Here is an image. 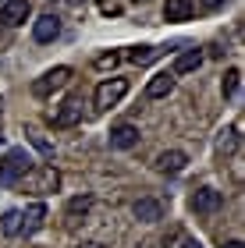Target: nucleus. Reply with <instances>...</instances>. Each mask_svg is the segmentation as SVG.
Returning a JSON list of instances; mask_svg holds the SVG:
<instances>
[{
	"instance_id": "obj_11",
	"label": "nucleus",
	"mask_w": 245,
	"mask_h": 248,
	"mask_svg": "<svg viewBox=\"0 0 245 248\" xmlns=\"http://www.w3.org/2000/svg\"><path fill=\"white\" fill-rule=\"evenodd\" d=\"M131 213H135L139 223H157V220H163V206H160L157 199H135Z\"/></svg>"
},
{
	"instance_id": "obj_3",
	"label": "nucleus",
	"mask_w": 245,
	"mask_h": 248,
	"mask_svg": "<svg viewBox=\"0 0 245 248\" xmlns=\"http://www.w3.org/2000/svg\"><path fill=\"white\" fill-rule=\"evenodd\" d=\"M71 67L68 64H57V67H50L47 75H39L36 82H32V93L36 96H53V93H61L64 85H71Z\"/></svg>"
},
{
	"instance_id": "obj_15",
	"label": "nucleus",
	"mask_w": 245,
	"mask_h": 248,
	"mask_svg": "<svg viewBox=\"0 0 245 248\" xmlns=\"http://www.w3.org/2000/svg\"><path fill=\"white\" fill-rule=\"evenodd\" d=\"M43 223H47V206H43V202H36V206H29V213L21 217V227H25V234L39 231Z\"/></svg>"
},
{
	"instance_id": "obj_7",
	"label": "nucleus",
	"mask_w": 245,
	"mask_h": 248,
	"mask_svg": "<svg viewBox=\"0 0 245 248\" xmlns=\"http://www.w3.org/2000/svg\"><path fill=\"white\" fill-rule=\"evenodd\" d=\"M57 36H61V18L53 15V11H50V15H39L36 25H32V39H36V43H53Z\"/></svg>"
},
{
	"instance_id": "obj_4",
	"label": "nucleus",
	"mask_w": 245,
	"mask_h": 248,
	"mask_svg": "<svg viewBox=\"0 0 245 248\" xmlns=\"http://www.w3.org/2000/svg\"><path fill=\"white\" fill-rule=\"evenodd\" d=\"M32 170V160L25 149H11L4 156V163H0V185H18L21 177Z\"/></svg>"
},
{
	"instance_id": "obj_6",
	"label": "nucleus",
	"mask_w": 245,
	"mask_h": 248,
	"mask_svg": "<svg viewBox=\"0 0 245 248\" xmlns=\"http://www.w3.org/2000/svg\"><path fill=\"white\" fill-rule=\"evenodd\" d=\"M220 206H224V191H217V188H196L192 191V209L199 217H210V213H217Z\"/></svg>"
},
{
	"instance_id": "obj_5",
	"label": "nucleus",
	"mask_w": 245,
	"mask_h": 248,
	"mask_svg": "<svg viewBox=\"0 0 245 248\" xmlns=\"http://www.w3.org/2000/svg\"><path fill=\"white\" fill-rule=\"evenodd\" d=\"M79 121H82V96L64 99V103L50 114V124H53V128H71V124H79Z\"/></svg>"
},
{
	"instance_id": "obj_12",
	"label": "nucleus",
	"mask_w": 245,
	"mask_h": 248,
	"mask_svg": "<svg viewBox=\"0 0 245 248\" xmlns=\"http://www.w3.org/2000/svg\"><path fill=\"white\" fill-rule=\"evenodd\" d=\"M171 93H174V75L171 71H160V75H153L146 82V99H163Z\"/></svg>"
},
{
	"instance_id": "obj_18",
	"label": "nucleus",
	"mask_w": 245,
	"mask_h": 248,
	"mask_svg": "<svg viewBox=\"0 0 245 248\" xmlns=\"http://www.w3.org/2000/svg\"><path fill=\"white\" fill-rule=\"evenodd\" d=\"M238 131H242V124H231V128L220 135V142H217V153L220 156H231V153L238 149Z\"/></svg>"
},
{
	"instance_id": "obj_22",
	"label": "nucleus",
	"mask_w": 245,
	"mask_h": 248,
	"mask_svg": "<svg viewBox=\"0 0 245 248\" xmlns=\"http://www.w3.org/2000/svg\"><path fill=\"white\" fill-rule=\"evenodd\" d=\"M121 57H117V53H99V57H96V67H99V71H107V67H114Z\"/></svg>"
},
{
	"instance_id": "obj_17",
	"label": "nucleus",
	"mask_w": 245,
	"mask_h": 248,
	"mask_svg": "<svg viewBox=\"0 0 245 248\" xmlns=\"http://www.w3.org/2000/svg\"><path fill=\"white\" fill-rule=\"evenodd\" d=\"M238 89H242V71L238 67H228L224 82H220V93H224V99H238Z\"/></svg>"
},
{
	"instance_id": "obj_28",
	"label": "nucleus",
	"mask_w": 245,
	"mask_h": 248,
	"mask_svg": "<svg viewBox=\"0 0 245 248\" xmlns=\"http://www.w3.org/2000/svg\"><path fill=\"white\" fill-rule=\"evenodd\" d=\"M4 4H7V0H0V7H4Z\"/></svg>"
},
{
	"instance_id": "obj_25",
	"label": "nucleus",
	"mask_w": 245,
	"mask_h": 248,
	"mask_svg": "<svg viewBox=\"0 0 245 248\" xmlns=\"http://www.w3.org/2000/svg\"><path fill=\"white\" fill-rule=\"evenodd\" d=\"M79 248H103V245H99V241H82Z\"/></svg>"
},
{
	"instance_id": "obj_21",
	"label": "nucleus",
	"mask_w": 245,
	"mask_h": 248,
	"mask_svg": "<svg viewBox=\"0 0 245 248\" xmlns=\"http://www.w3.org/2000/svg\"><path fill=\"white\" fill-rule=\"evenodd\" d=\"M25 139H29L32 145H36V149H39L43 156H47V160H53V142H47L39 131H25Z\"/></svg>"
},
{
	"instance_id": "obj_23",
	"label": "nucleus",
	"mask_w": 245,
	"mask_h": 248,
	"mask_svg": "<svg viewBox=\"0 0 245 248\" xmlns=\"http://www.w3.org/2000/svg\"><path fill=\"white\" fill-rule=\"evenodd\" d=\"M224 4H228V0H199V7H203V11H220Z\"/></svg>"
},
{
	"instance_id": "obj_20",
	"label": "nucleus",
	"mask_w": 245,
	"mask_h": 248,
	"mask_svg": "<svg viewBox=\"0 0 245 248\" xmlns=\"http://www.w3.org/2000/svg\"><path fill=\"white\" fill-rule=\"evenodd\" d=\"M157 57H160V50H157V46H135V50L128 53V61H131V64H149V61H157Z\"/></svg>"
},
{
	"instance_id": "obj_10",
	"label": "nucleus",
	"mask_w": 245,
	"mask_h": 248,
	"mask_svg": "<svg viewBox=\"0 0 245 248\" xmlns=\"http://www.w3.org/2000/svg\"><path fill=\"white\" fill-rule=\"evenodd\" d=\"M203 57H206V53L199 50V46L185 50V53H178V57H174V64H171V75H174V78H178V75H192L196 67L203 64Z\"/></svg>"
},
{
	"instance_id": "obj_26",
	"label": "nucleus",
	"mask_w": 245,
	"mask_h": 248,
	"mask_svg": "<svg viewBox=\"0 0 245 248\" xmlns=\"http://www.w3.org/2000/svg\"><path fill=\"white\" fill-rule=\"evenodd\" d=\"M224 248H245V245H242V241L235 238V241H224Z\"/></svg>"
},
{
	"instance_id": "obj_8",
	"label": "nucleus",
	"mask_w": 245,
	"mask_h": 248,
	"mask_svg": "<svg viewBox=\"0 0 245 248\" xmlns=\"http://www.w3.org/2000/svg\"><path fill=\"white\" fill-rule=\"evenodd\" d=\"M29 15H32V4L29 0H7L4 7H0V21H4V25H25L29 21Z\"/></svg>"
},
{
	"instance_id": "obj_1",
	"label": "nucleus",
	"mask_w": 245,
	"mask_h": 248,
	"mask_svg": "<svg viewBox=\"0 0 245 248\" xmlns=\"http://www.w3.org/2000/svg\"><path fill=\"white\" fill-rule=\"evenodd\" d=\"M21 191H29V195H53V191L61 188V174H57V167H50V163H32V170L18 181Z\"/></svg>"
},
{
	"instance_id": "obj_9",
	"label": "nucleus",
	"mask_w": 245,
	"mask_h": 248,
	"mask_svg": "<svg viewBox=\"0 0 245 248\" xmlns=\"http://www.w3.org/2000/svg\"><path fill=\"white\" fill-rule=\"evenodd\" d=\"M110 145H114V149H131V145H139V128L128 124V121L114 124V128H110Z\"/></svg>"
},
{
	"instance_id": "obj_19",
	"label": "nucleus",
	"mask_w": 245,
	"mask_h": 248,
	"mask_svg": "<svg viewBox=\"0 0 245 248\" xmlns=\"http://www.w3.org/2000/svg\"><path fill=\"white\" fill-rule=\"evenodd\" d=\"M0 231H4L7 238H18V234H21V213L18 209H7L4 217H0Z\"/></svg>"
},
{
	"instance_id": "obj_24",
	"label": "nucleus",
	"mask_w": 245,
	"mask_h": 248,
	"mask_svg": "<svg viewBox=\"0 0 245 248\" xmlns=\"http://www.w3.org/2000/svg\"><path fill=\"white\" fill-rule=\"evenodd\" d=\"M181 248H203V245H199L196 238H181Z\"/></svg>"
},
{
	"instance_id": "obj_2",
	"label": "nucleus",
	"mask_w": 245,
	"mask_h": 248,
	"mask_svg": "<svg viewBox=\"0 0 245 248\" xmlns=\"http://www.w3.org/2000/svg\"><path fill=\"white\" fill-rule=\"evenodd\" d=\"M125 96H128V78H103L93 93V103H96V110H110Z\"/></svg>"
},
{
	"instance_id": "obj_14",
	"label": "nucleus",
	"mask_w": 245,
	"mask_h": 248,
	"mask_svg": "<svg viewBox=\"0 0 245 248\" xmlns=\"http://www.w3.org/2000/svg\"><path fill=\"white\" fill-rule=\"evenodd\" d=\"M192 11H196L192 0H167L163 4V21H188Z\"/></svg>"
},
{
	"instance_id": "obj_27",
	"label": "nucleus",
	"mask_w": 245,
	"mask_h": 248,
	"mask_svg": "<svg viewBox=\"0 0 245 248\" xmlns=\"http://www.w3.org/2000/svg\"><path fill=\"white\" fill-rule=\"evenodd\" d=\"M131 4H146V0H131Z\"/></svg>"
},
{
	"instance_id": "obj_16",
	"label": "nucleus",
	"mask_w": 245,
	"mask_h": 248,
	"mask_svg": "<svg viewBox=\"0 0 245 248\" xmlns=\"http://www.w3.org/2000/svg\"><path fill=\"white\" fill-rule=\"evenodd\" d=\"M89 209H93V199H89V195H75L68 202V209H64V217H68V223H79Z\"/></svg>"
},
{
	"instance_id": "obj_13",
	"label": "nucleus",
	"mask_w": 245,
	"mask_h": 248,
	"mask_svg": "<svg viewBox=\"0 0 245 248\" xmlns=\"http://www.w3.org/2000/svg\"><path fill=\"white\" fill-rule=\"evenodd\" d=\"M185 163H188V156H185L181 149H167V153L157 156V170H160V174H181Z\"/></svg>"
}]
</instances>
